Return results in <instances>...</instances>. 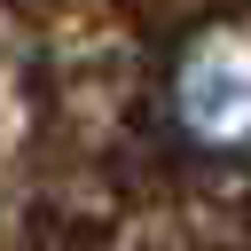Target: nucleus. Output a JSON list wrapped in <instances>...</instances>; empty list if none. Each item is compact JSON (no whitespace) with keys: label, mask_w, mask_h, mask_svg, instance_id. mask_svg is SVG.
<instances>
[{"label":"nucleus","mask_w":251,"mask_h":251,"mask_svg":"<svg viewBox=\"0 0 251 251\" xmlns=\"http://www.w3.org/2000/svg\"><path fill=\"white\" fill-rule=\"evenodd\" d=\"M173 110H180V126H188L196 141L243 149V141H251V31L204 39V47L180 63Z\"/></svg>","instance_id":"nucleus-1"}]
</instances>
